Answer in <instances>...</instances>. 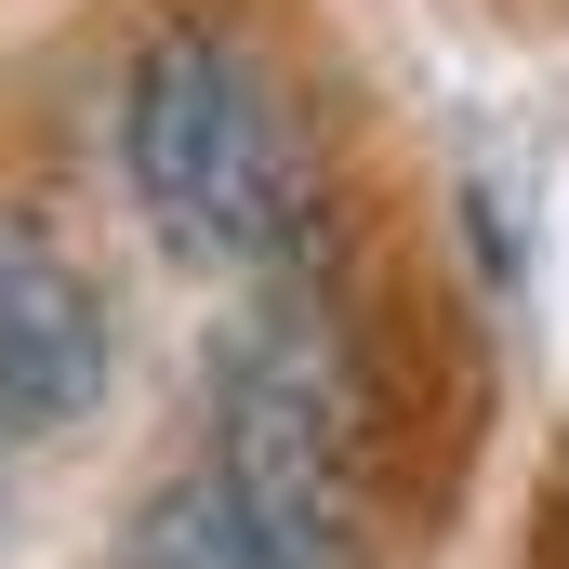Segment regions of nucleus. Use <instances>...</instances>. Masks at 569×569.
<instances>
[{"label":"nucleus","mask_w":569,"mask_h":569,"mask_svg":"<svg viewBox=\"0 0 569 569\" xmlns=\"http://www.w3.org/2000/svg\"><path fill=\"white\" fill-rule=\"evenodd\" d=\"M107 146H120V186H133L146 239L212 266V279H291L331 239V120L212 0L159 13L120 53Z\"/></svg>","instance_id":"f257e3e1"},{"label":"nucleus","mask_w":569,"mask_h":569,"mask_svg":"<svg viewBox=\"0 0 569 569\" xmlns=\"http://www.w3.org/2000/svg\"><path fill=\"white\" fill-rule=\"evenodd\" d=\"M120 371L107 291L80 279V252L27 212H0V437H53L80 425Z\"/></svg>","instance_id":"f03ea898"},{"label":"nucleus","mask_w":569,"mask_h":569,"mask_svg":"<svg viewBox=\"0 0 569 569\" xmlns=\"http://www.w3.org/2000/svg\"><path fill=\"white\" fill-rule=\"evenodd\" d=\"M120 569H371V530L305 517V503H279V490H252L239 463L186 450V463L133 503Z\"/></svg>","instance_id":"7ed1b4c3"}]
</instances>
